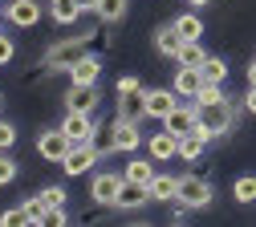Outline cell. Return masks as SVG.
<instances>
[{
  "mask_svg": "<svg viewBox=\"0 0 256 227\" xmlns=\"http://www.w3.org/2000/svg\"><path fill=\"white\" fill-rule=\"evenodd\" d=\"M196 122H200V106L191 102V106H175V110L163 118V130H171L175 138H183V134H191V130H196Z\"/></svg>",
  "mask_w": 256,
  "mask_h": 227,
  "instance_id": "9",
  "label": "cell"
},
{
  "mask_svg": "<svg viewBox=\"0 0 256 227\" xmlns=\"http://www.w3.org/2000/svg\"><path fill=\"white\" fill-rule=\"evenodd\" d=\"M61 130L74 138V142H90L94 130H98V122H94V114H82V110H70L66 122H61Z\"/></svg>",
  "mask_w": 256,
  "mask_h": 227,
  "instance_id": "11",
  "label": "cell"
},
{
  "mask_svg": "<svg viewBox=\"0 0 256 227\" xmlns=\"http://www.w3.org/2000/svg\"><path fill=\"white\" fill-rule=\"evenodd\" d=\"M90 146L98 150V154H114V150H118V142H114V126H110V122L98 126V130H94V138H90Z\"/></svg>",
  "mask_w": 256,
  "mask_h": 227,
  "instance_id": "26",
  "label": "cell"
},
{
  "mask_svg": "<svg viewBox=\"0 0 256 227\" xmlns=\"http://www.w3.org/2000/svg\"><path fill=\"white\" fill-rule=\"evenodd\" d=\"M122 183H126V175H118V171H102V175H94V183H90V199H94V203H102V207H114Z\"/></svg>",
  "mask_w": 256,
  "mask_h": 227,
  "instance_id": "5",
  "label": "cell"
},
{
  "mask_svg": "<svg viewBox=\"0 0 256 227\" xmlns=\"http://www.w3.org/2000/svg\"><path fill=\"white\" fill-rule=\"evenodd\" d=\"M244 110L256 114V85H248V93H244Z\"/></svg>",
  "mask_w": 256,
  "mask_h": 227,
  "instance_id": "38",
  "label": "cell"
},
{
  "mask_svg": "<svg viewBox=\"0 0 256 227\" xmlns=\"http://www.w3.org/2000/svg\"><path fill=\"white\" fill-rule=\"evenodd\" d=\"M171 24L179 28V37H183V41H200V37H204V16H200L196 8H191V12H179Z\"/></svg>",
  "mask_w": 256,
  "mask_h": 227,
  "instance_id": "21",
  "label": "cell"
},
{
  "mask_svg": "<svg viewBox=\"0 0 256 227\" xmlns=\"http://www.w3.org/2000/svg\"><path fill=\"white\" fill-rule=\"evenodd\" d=\"M126 4H130V0H94V12H98L102 24H118L126 16Z\"/></svg>",
  "mask_w": 256,
  "mask_h": 227,
  "instance_id": "23",
  "label": "cell"
},
{
  "mask_svg": "<svg viewBox=\"0 0 256 227\" xmlns=\"http://www.w3.org/2000/svg\"><path fill=\"white\" fill-rule=\"evenodd\" d=\"M70 146H74V138H70L61 126H57V130H45V134L37 138V154L49 158V162H61V158L70 154Z\"/></svg>",
  "mask_w": 256,
  "mask_h": 227,
  "instance_id": "6",
  "label": "cell"
},
{
  "mask_svg": "<svg viewBox=\"0 0 256 227\" xmlns=\"http://www.w3.org/2000/svg\"><path fill=\"white\" fill-rule=\"evenodd\" d=\"M134 89H142L138 77H118V93H134Z\"/></svg>",
  "mask_w": 256,
  "mask_h": 227,
  "instance_id": "35",
  "label": "cell"
},
{
  "mask_svg": "<svg viewBox=\"0 0 256 227\" xmlns=\"http://www.w3.org/2000/svg\"><path fill=\"white\" fill-rule=\"evenodd\" d=\"M45 215H49V207L41 203V195H33V199L20 203V219L24 223H45Z\"/></svg>",
  "mask_w": 256,
  "mask_h": 227,
  "instance_id": "30",
  "label": "cell"
},
{
  "mask_svg": "<svg viewBox=\"0 0 256 227\" xmlns=\"http://www.w3.org/2000/svg\"><path fill=\"white\" fill-rule=\"evenodd\" d=\"M98 158H102V154L94 150L90 142H74V146H70V154L61 158V171H66L70 179H82L86 171H94V162H98Z\"/></svg>",
  "mask_w": 256,
  "mask_h": 227,
  "instance_id": "4",
  "label": "cell"
},
{
  "mask_svg": "<svg viewBox=\"0 0 256 227\" xmlns=\"http://www.w3.org/2000/svg\"><path fill=\"white\" fill-rule=\"evenodd\" d=\"M41 0H12V4L4 8V20L8 24H16V28H33L37 20H41Z\"/></svg>",
  "mask_w": 256,
  "mask_h": 227,
  "instance_id": "8",
  "label": "cell"
},
{
  "mask_svg": "<svg viewBox=\"0 0 256 227\" xmlns=\"http://www.w3.org/2000/svg\"><path fill=\"white\" fill-rule=\"evenodd\" d=\"M248 85H256V61L248 65Z\"/></svg>",
  "mask_w": 256,
  "mask_h": 227,
  "instance_id": "39",
  "label": "cell"
},
{
  "mask_svg": "<svg viewBox=\"0 0 256 227\" xmlns=\"http://www.w3.org/2000/svg\"><path fill=\"white\" fill-rule=\"evenodd\" d=\"M16 57V45H12V37H8V32H0V65H8Z\"/></svg>",
  "mask_w": 256,
  "mask_h": 227,
  "instance_id": "34",
  "label": "cell"
},
{
  "mask_svg": "<svg viewBox=\"0 0 256 227\" xmlns=\"http://www.w3.org/2000/svg\"><path fill=\"white\" fill-rule=\"evenodd\" d=\"M114 114H118V118H130V122H142V118H146V89H134V93H118V102H114Z\"/></svg>",
  "mask_w": 256,
  "mask_h": 227,
  "instance_id": "14",
  "label": "cell"
},
{
  "mask_svg": "<svg viewBox=\"0 0 256 227\" xmlns=\"http://www.w3.org/2000/svg\"><path fill=\"white\" fill-rule=\"evenodd\" d=\"M200 89H204V73L191 69V65H179L175 69V93L179 97H196Z\"/></svg>",
  "mask_w": 256,
  "mask_h": 227,
  "instance_id": "17",
  "label": "cell"
},
{
  "mask_svg": "<svg viewBox=\"0 0 256 227\" xmlns=\"http://www.w3.org/2000/svg\"><path fill=\"white\" fill-rule=\"evenodd\" d=\"M175 106H179L175 85H171V89H146V118H158V122H163Z\"/></svg>",
  "mask_w": 256,
  "mask_h": 227,
  "instance_id": "12",
  "label": "cell"
},
{
  "mask_svg": "<svg viewBox=\"0 0 256 227\" xmlns=\"http://www.w3.org/2000/svg\"><path fill=\"white\" fill-rule=\"evenodd\" d=\"M142 203H150V191H146L142 183H130V179H126L122 191H118V199H114V211H134V207H142Z\"/></svg>",
  "mask_w": 256,
  "mask_h": 227,
  "instance_id": "15",
  "label": "cell"
},
{
  "mask_svg": "<svg viewBox=\"0 0 256 227\" xmlns=\"http://www.w3.org/2000/svg\"><path fill=\"white\" fill-rule=\"evenodd\" d=\"M66 199H70V195H66V187H45L41 191V203L53 211V207H66Z\"/></svg>",
  "mask_w": 256,
  "mask_h": 227,
  "instance_id": "31",
  "label": "cell"
},
{
  "mask_svg": "<svg viewBox=\"0 0 256 227\" xmlns=\"http://www.w3.org/2000/svg\"><path fill=\"white\" fill-rule=\"evenodd\" d=\"M0 223H4V227H12V223H24V219H20V207H12V211H4V215H0Z\"/></svg>",
  "mask_w": 256,
  "mask_h": 227,
  "instance_id": "37",
  "label": "cell"
},
{
  "mask_svg": "<svg viewBox=\"0 0 256 227\" xmlns=\"http://www.w3.org/2000/svg\"><path fill=\"white\" fill-rule=\"evenodd\" d=\"M0 20H4V8H0Z\"/></svg>",
  "mask_w": 256,
  "mask_h": 227,
  "instance_id": "43",
  "label": "cell"
},
{
  "mask_svg": "<svg viewBox=\"0 0 256 227\" xmlns=\"http://www.w3.org/2000/svg\"><path fill=\"white\" fill-rule=\"evenodd\" d=\"M175 199L183 207H191V211H200V207H208L216 199V187L208 179H200V175H179V195Z\"/></svg>",
  "mask_w": 256,
  "mask_h": 227,
  "instance_id": "3",
  "label": "cell"
},
{
  "mask_svg": "<svg viewBox=\"0 0 256 227\" xmlns=\"http://www.w3.org/2000/svg\"><path fill=\"white\" fill-rule=\"evenodd\" d=\"M16 146V126L0 118V150H12Z\"/></svg>",
  "mask_w": 256,
  "mask_h": 227,
  "instance_id": "33",
  "label": "cell"
},
{
  "mask_svg": "<svg viewBox=\"0 0 256 227\" xmlns=\"http://www.w3.org/2000/svg\"><path fill=\"white\" fill-rule=\"evenodd\" d=\"M82 8H86V12H94V0H82Z\"/></svg>",
  "mask_w": 256,
  "mask_h": 227,
  "instance_id": "41",
  "label": "cell"
},
{
  "mask_svg": "<svg viewBox=\"0 0 256 227\" xmlns=\"http://www.w3.org/2000/svg\"><path fill=\"white\" fill-rule=\"evenodd\" d=\"M200 73H204V81H228V61H224V57H208L204 65H200Z\"/></svg>",
  "mask_w": 256,
  "mask_h": 227,
  "instance_id": "29",
  "label": "cell"
},
{
  "mask_svg": "<svg viewBox=\"0 0 256 227\" xmlns=\"http://www.w3.org/2000/svg\"><path fill=\"white\" fill-rule=\"evenodd\" d=\"M126 179H130V183H142V187H150V179L158 175L154 171V158L146 154V158H130V162H126V171H122Z\"/></svg>",
  "mask_w": 256,
  "mask_h": 227,
  "instance_id": "22",
  "label": "cell"
},
{
  "mask_svg": "<svg viewBox=\"0 0 256 227\" xmlns=\"http://www.w3.org/2000/svg\"><path fill=\"white\" fill-rule=\"evenodd\" d=\"M98 77H102V61L90 57V53L70 69V81H78V85H98Z\"/></svg>",
  "mask_w": 256,
  "mask_h": 227,
  "instance_id": "18",
  "label": "cell"
},
{
  "mask_svg": "<svg viewBox=\"0 0 256 227\" xmlns=\"http://www.w3.org/2000/svg\"><path fill=\"white\" fill-rule=\"evenodd\" d=\"M146 191H150V203H175V195H179V179H175V175H154Z\"/></svg>",
  "mask_w": 256,
  "mask_h": 227,
  "instance_id": "19",
  "label": "cell"
},
{
  "mask_svg": "<svg viewBox=\"0 0 256 227\" xmlns=\"http://www.w3.org/2000/svg\"><path fill=\"white\" fill-rule=\"evenodd\" d=\"M208 57H212V53H204V45H200V41H183V49H179L175 65H191V69H200Z\"/></svg>",
  "mask_w": 256,
  "mask_h": 227,
  "instance_id": "24",
  "label": "cell"
},
{
  "mask_svg": "<svg viewBox=\"0 0 256 227\" xmlns=\"http://www.w3.org/2000/svg\"><path fill=\"white\" fill-rule=\"evenodd\" d=\"M45 223H53V227H61V223H70V215H66V207H53V211L45 215Z\"/></svg>",
  "mask_w": 256,
  "mask_h": 227,
  "instance_id": "36",
  "label": "cell"
},
{
  "mask_svg": "<svg viewBox=\"0 0 256 227\" xmlns=\"http://www.w3.org/2000/svg\"><path fill=\"white\" fill-rule=\"evenodd\" d=\"M98 85H78V81H70V93H66V106L70 110H82V114H94L98 110Z\"/></svg>",
  "mask_w": 256,
  "mask_h": 227,
  "instance_id": "13",
  "label": "cell"
},
{
  "mask_svg": "<svg viewBox=\"0 0 256 227\" xmlns=\"http://www.w3.org/2000/svg\"><path fill=\"white\" fill-rule=\"evenodd\" d=\"M110 126H114V142H118V150L122 154H134L138 146H142V130H138V122H130V118H110Z\"/></svg>",
  "mask_w": 256,
  "mask_h": 227,
  "instance_id": "7",
  "label": "cell"
},
{
  "mask_svg": "<svg viewBox=\"0 0 256 227\" xmlns=\"http://www.w3.org/2000/svg\"><path fill=\"white\" fill-rule=\"evenodd\" d=\"M196 106H216V102H228V93H224V85L220 81H204V89L191 97Z\"/></svg>",
  "mask_w": 256,
  "mask_h": 227,
  "instance_id": "28",
  "label": "cell"
},
{
  "mask_svg": "<svg viewBox=\"0 0 256 227\" xmlns=\"http://www.w3.org/2000/svg\"><path fill=\"white\" fill-rule=\"evenodd\" d=\"M232 195H236V203H256V175H240L236 183H232Z\"/></svg>",
  "mask_w": 256,
  "mask_h": 227,
  "instance_id": "27",
  "label": "cell"
},
{
  "mask_svg": "<svg viewBox=\"0 0 256 227\" xmlns=\"http://www.w3.org/2000/svg\"><path fill=\"white\" fill-rule=\"evenodd\" d=\"M146 154L154 162H171V158H179V138L171 134V130H158V134L146 138Z\"/></svg>",
  "mask_w": 256,
  "mask_h": 227,
  "instance_id": "10",
  "label": "cell"
},
{
  "mask_svg": "<svg viewBox=\"0 0 256 227\" xmlns=\"http://www.w3.org/2000/svg\"><path fill=\"white\" fill-rule=\"evenodd\" d=\"M49 4V16L57 20V24H74L86 8H82V0H45Z\"/></svg>",
  "mask_w": 256,
  "mask_h": 227,
  "instance_id": "20",
  "label": "cell"
},
{
  "mask_svg": "<svg viewBox=\"0 0 256 227\" xmlns=\"http://www.w3.org/2000/svg\"><path fill=\"white\" fill-rule=\"evenodd\" d=\"M90 37L94 32H82V37H61L57 45H49V53H45V69L49 73H61V69H74V65L86 57V45H90Z\"/></svg>",
  "mask_w": 256,
  "mask_h": 227,
  "instance_id": "2",
  "label": "cell"
},
{
  "mask_svg": "<svg viewBox=\"0 0 256 227\" xmlns=\"http://www.w3.org/2000/svg\"><path fill=\"white\" fill-rule=\"evenodd\" d=\"M0 106H4V93H0Z\"/></svg>",
  "mask_w": 256,
  "mask_h": 227,
  "instance_id": "42",
  "label": "cell"
},
{
  "mask_svg": "<svg viewBox=\"0 0 256 227\" xmlns=\"http://www.w3.org/2000/svg\"><path fill=\"white\" fill-rule=\"evenodd\" d=\"M236 114H240V106L232 102V97H228V102H216V106H200V122H196L191 134H200L204 142L224 138V134L236 126Z\"/></svg>",
  "mask_w": 256,
  "mask_h": 227,
  "instance_id": "1",
  "label": "cell"
},
{
  "mask_svg": "<svg viewBox=\"0 0 256 227\" xmlns=\"http://www.w3.org/2000/svg\"><path fill=\"white\" fill-rule=\"evenodd\" d=\"M154 49L163 53V57H171V61H175V57H179V49H183L179 28H175V24H158V28H154Z\"/></svg>",
  "mask_w": 256,
  "mask_h": 227,
  "instance_id": "16",
  "label": "cell"
},
{
  "mask_svg": "<svg viewBox=\"0 0 256 227\" xmlns=\"http://www.w3.org/2000/svg\"><path fill=\"white\" fill-rule=\"evenodd\" d=\"M187 4H191V8H204V4H212V0H187Z\"/></svg>",
  "mask_w": 256,
  "mask_h": 227,
  "instance_id": "40",
  "label": "cell"
},
{
  "mask_svg": "<svg viewBox=\"0 0 256 227\" xmlns=\"http://www.w3.org/2000/svg\"><path fill=\"white\" fill-rule=\"evenodd\" d=\"M204 150H208V142H204L200 134H183V138H179V158H183V162H200Z\"/></svg>",
  "mask_w": 256,
  "mask_h": 227,
  "instance_id": "25",
  "label": "cell"
},
{
  "mask_svg": "<svg viewBox=\"0 0 256 227\" xmlns=\"http://www.w3.org/2000/svg\"><path fill=\"white\" fill-rule=\"evenodd\" d=\"M16 179V162L8 158V150H0V187H8Z\"/></svg>",
  "mask_w": 256,
  "mask_h": 227,
  "instance_id": "32",
  "label": "cell"
}]
</instances>
